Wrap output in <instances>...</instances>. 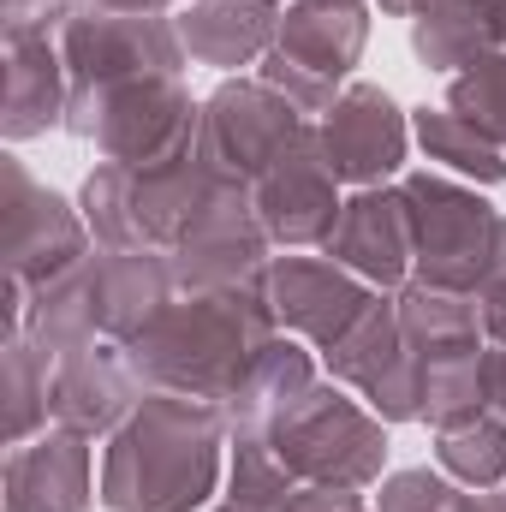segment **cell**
I'll return each instance as SVG.
<instances>
[{"label":"cell","mask_w":506,"mask_h":512,"mask_svg":"<svg viewBox=\"0 0 506 512\" xmlns=\"http://www.w3.org/2000/svg\"><path fill=\"white\" fill-rule=\"evenodd\" d=\"M411 137H417V149L429 155V167H441V173H453V179H465V185H506V149L489 131L471 126L465 114H453V108H423V114L411 120Z\"/></svg>","instance_id":"cell-23"},{"label":"cell","mask_w":506,"mask_h":512,"mask_svg":"<svg viewBox=\"0 0 506 512\" xmlns=\"http://www.w3.org/2000/svg\"><path fill=\"white\" fill-rule=\"evenodd\" d=\"M328 382L352 387L381 423H423V358L405 346L399 328V304L393 292H381L376 304L322 352Z\"/></svg>","instance_id":"cell-7"},{"label":"cell","mask_w":506,"mask_h":512,"mask_svg":"<svg viewBox=\"0 0 506 512\" xmlns=\"http://www.w3.org/2000/svg\"><path fill=\"white\" fill-rule=\"evenodd\" d=\"M149 387L137 382L126 346L114 340H96L84 352H66L54 358V423L84 435V441H108Z\"/></svg>","instance_id":"cell-16"},{"label":"cell","mask_w":506,"mask_h":512,"mask_svg":"<svg viewBox=\"0 0 506 512\" xmlns=\"http://www.w3.org/2000/svg\"><path fill=\"white\" fill-rule=\"evenodd\" d=\"M0 256H6V340L24 334L30 322V298L48 292L54 280H66L84 256L96 251L90 221L72 197L48 191L42 179H30V167L18 155H0Z\"/></svg>","instance_id":"cell-6"},{"label":"cell","mask_w":506,"mask_h":512,"mask_svg":"<svg viewBox=\"0 0 506 512\" xmlns=\"http://www.w3.org/2000/svg\"><path fill=\"white\" fill-rule=\"evenodd\" d=\"M102 495L90 441L72 429H42L36 441L12 447L0 465V507L6 512H90Z\"/></svg>","instance_id":"cell-14"},{"label":"cell","mask_w":506,"mask_h":512,"mask_svg":"<svg viewBox=\"0 0 506 512\" xmlns=\"http://www.w3.org/2000/svg\"><path fill=\"white\" fill-rule=\"evenodd\" d=\"M483 376H489V405L506 417V346H489V364H483Z\"/></svg>","instance_id":"cell-32"},{"label":"cell","mask_w":506,"mask_h":512,"mask_svg":"<svg viewBox=\"0 0 506 512\" xmlns=\"http://www.w3.org/2000/svg\"><path fill=\"white\" fill-rule=\"evenodd\" d=\"M316 143L334 167L340 185L352 191H376V185H399L405 155H411V120L399 114V102L381 84H346L340 102L316 120Z\"/></svg>","instance_id":"cell-9"},{"label":"cell","mask_w":506,"mask_h":512,"mask_svg":"<svg viewBox=\"0 0 506 512\" xmlns=\"http://www.w3.org/2000/svg\"><path fill=\"white\" fill-rule=\"evenodd\" d=\"M274 334H280V322H274V304H268L262 286L179 292L126 346V358L149 393H179V399L227 405L233 387L245 382L251 358Z\"/></svg>","instance_id":"cell-2"},{"label":"cell","mask_w":506,"mask_h":512,"mask_svg":"<svg viewBox=\"0 0 506 512\" xmlns=\"http://www.w3.org/2000/svg\"><path fill=\"white\" fill-rule=\"evenodd\" d=\"M435 465L453 483H465L471 495L501 489L506 483V417L489 405V411H471L459 423H441L435 429Z\"/></svg>","instance_id":"cell-25"},{"label":"cell","mask_w":506,"mask_h":512,"mask_svg":"<svg viewBox=\"0 0 506 512\" xmlns=\"http://www.w3.org/2000/svg\"><path fill=\"white\" fill-rule=\"evenodd\" d=\"M256 221L268 227L274 251H310V245H328L346 197H340V179L316 143V126L304 131L262 179L251 185Z\"/></svg>","instance_id":"cell-12"},{"label":"cell","mask_w":506,"mask_h":512,"mask_svg":"<svg viewBox=\"0 0 506 512\" xmlns=\"http://www.w3.org/2000/svg\"><path fill=\"white\" fill-rule=\"evenodd\" d=\"M90 6H108V12H173L179 0H90Z\"/></svg>","instance_id":"cell-34"},{"label":"cell","mask_w":506,"mask_h":512,"mask_svg":"<svg viewBox=\"0 0 506 512\" xmlns=\"http://www.w3.org/2000/svg\"><path fill=\"white\" fill-rule=\"evenodd\" d=\"M477 12H483V24H489V42L506 48V0H477Z\"/></svg>","instance_id":"cell-33"},{"label":"cell","mask_w":506,"mask_h":512,"mask_svg":"<svg viewBox=\"0 0 506 512\" xmlns=\"http://www.w3.org/2000/svg\"><path fill=\"white\" fill-rule=\"evenodd\" d=\"M274 459L298 477V489H376L387 471V423L340 382L304 387L268 429Z\"/></svg>","instance_id":"cell-5"},{"label":"cell","mask_w":506,"mask_h":512,"mask_svg":"<svg viewBox=\"0 0 506 512\" xmlns=\"http://www.w3.org/2000/svg\"><path fill=\"white\" fill-rule=\"evenodd\" d=\"M60 60H66V131L96 137L102 108L114 90L143 78H185V36L179 18L167 12H108V6H78L72 24L60 30Z\"/></svg>","instance_id":"cell-3"},{"label":"cell","mask_w":506,"mask_h":512,"mask_svg":"<svg viewBox=\"0 0 506 512\" xmlns=\"http://www.w3.org/2000/svg\"><path fill=\"white\" fill-rule=\"evenodd\" d=\"M411 54L429 66V72H465L471 60L495 54L489 42V24L477 12V0H435L411 18Z\"/></svg>","instance_id":"cell-26"},{"label":"cell","mask_w":506,"mask_h":512,"mask_svg":"<svg viewBox=\"0 0 506 512\" xmlns=\"http://www.w3.org/2000/svg\"><path fill=\"white\" fill-rule=\"evenodd\" d=\"M0 387H6V447H24L42 429H54V352H42L30 334L6 340Z\"/></svg>","instance_id":"cell-24"},{"label":"cell","mask_w":506,"mask_h":512,"mask_svg":"<svg viewBox=\"0 0 506 512\" xmlns=\"http://www.w3.org/2000/svg\"><path fill=\"white\" fill-rule=\"evenodd\" d=\"M280 12H286V0H191L179 12L185 54L215 72L262 66L280 42Z\"/></svg>","instance_id":"cell-20"},{"label":"cell","mask_w":506,"mask_h":512,"mask_svg":"<svg viewBox=\"0 0 506 512\" xmlns=\"http://www.w3.org/2000/svg\"><path fill=\"white\" fill-rule=\"evenodd\" d=\"M411 209V280L441 292H483L506 274V215L465 179L417 167L399 179Z\"/></svg>","instance_id":"cell-4"},{"label":"cell","mask_w":506,"mask_h":512,"mask_svg":"<svg viewBox=\"0 0 506 512\" xmlns=\"http://www.w3.org/2000/svg\"><path fill=\"white\" fill-rule=\"evenodd\" d=\"M262 292H268V304H274V322H280L286 334H298L304 346H316V352H328V346L381 298L370 280H358V274L340 268L334 256H298V251H286V256L268 262Z\"/></svg>","instance_id":"cell-11"},{"label":"cell","mask_w":506,"mask_h":512,"mask_svg":"<svg viewBox=\"0 0 506 512\" xmlns=\"http://www.w3.org/2000/svg\"><path fill=\"white\" fill-rule=\"evenodd\" d=\"M84 0H0V36H60Z\"/></svg>","instance_id":"cell-30"},{"label":"cell","mask_w":506,"mask_h":512,"mask_svg":"<svg viewBox=\"0 0 506 512\" xmlns=\"http://www.w3.org/2000/svg\"><path fill=\"white\" fill-rule=\"evenodd\" d=\"M399 304V328H405V346L423 358V364H447V358H477L489 352V334H483V310L471 292H441V286H399L393 292Z\"/></svg>","instance_id":"cell-21"},{"label":"cell","mask_w":506,"mask_h":512,"mask_svg":"<svg viewBox=\"0 0 506 512\" xmlns=\"http://www.w3.org/2000/svg\"><path fill=\"white\" fill-rule=\"evenodd\" d=\"M423 6H435V0H405V18H417Z\"/></svg>","instance_id":"cell-37"},{"label":"cell","mask_w":506,"mask_h":512,"mask_svg":"<svg viewBox=\"0 0 506 512\" xmlns=\"http://www.w3.org/2000/svg\"><path fill=\"white\" fill-rule=\"evenodd\" d=\"M376 512H471L477 495L465 483H453L447 471H429V465H411V471H393L376 483Z\"/></svg>","instance_id":"cell-29"},{"label":"cell","mask_w":506,"mask_h":512,"mask_svg":"<svg viewBox=\"0 0 506 512\" xmlns=\"http://www.w3.org/2000/svg\"><path fill=\"white\" fill-rule=\"evenodd\" d=\"M310 382H316L310 346H304L298 334L280 328V334L251 358V370H245V382L233 387V399L221 405V411H227V429H233V435H262V429H268Z\"/></svg>","instance_id":"cell-22"},{"label":"cell","mask_w":506,"mask_h":512,"mask_svg":"<svg viewBox=\"0 0 506 512\" xmlns=\"http://www.w3.org/2000/svg\"><path fill=\"white\" fill-rule=\"evenodd\" d=\"M477 310H483V334H489V346H506V274H495V280L477 292Z\"/></svg>","instance_id":"cell-31"},{"label":"cell","mask_w":506,"mask_h":512,"mask_svg":"<svg viewBox=\"0 0 506 512\" xmlns=\"http://www.w3.org/2000/svg\"><path fill=\"white\" fill-rule=\"evenodd\" d=\"M173 280L179 292H239V286H262L268 262H274V239L256 221L251 191L227 197L221 209H209L173 251Z\"/></svg>","instance_id":"cell-13"},{"label":"cell","mask_w":506,"mask_h":512,"mask_svg":"<svg viewBox=\"0 0 506 512\" xmlns=\"http://www.w3.org/2000/svg\"><path fill=\"white\" fill-rule=\"evenodd\" d=\"M84 274H90L102 340H114V346H131L179 298V280H173L167 251H102L96 245L90 262H84Z\"/></svg>","instance_id":"cell-17"},{"label":"cell","mask_w":506,"mask_h":512,"mask_svg":"<svg viewBox=\"0 0 506 512\" xmlns=\"http://www.w3.org/2000/svg\"><path fill=\"white\" fill-rule=\"evenodd\" d=\"M316 126L310 114H298L280 90H268L262 78H227L209 102H203V126H197V155L209 167H221L227 179L256 185L304 131Z\"/></svg>","instance_id":"cell-8"},{"label":"cell","mask_w":506,"mask_h":512,"mask_svg":"<svg viewBox=\"0 0 506 512\" xmlns=\"http://www.w3.org/2000/svg\"><path fill=\"white\" fill-rule=\"evenodd\" d=\"M471 512H506V495L501 489H483V495H477V507Z\"/></svg>","instance_id":"cell-35"},{"label":"cell","mask_w":506,"mask_h":512,"mask_svg":"<svg viewBox=\"0 0 506 512\" xmlns=\"http://www.w3.org/2000/svg\"><path fill=\"white\" fill-rule=\"evenodd\" d=\"M381 12H387V18H405V0H376Z\"/></svg>","instance_id":"cell-36"},{"label":"cell","mask_w":506,"mask_h":512,"mask_svg":"<svg viewBox=\"0 0 506 512\" xmlns=\"http://www.w3.org/2000/svg\"><path fill=\"white\" fill-rule=\"evenodd\" d=\"M197 126H203V102H191L185 78H143L108 96L90 143L102 149V161L120 167H167L197 149Z\"/></svg>","instance_id":"cell-10"},{"label":"cell","mask_w":506,"mask_h":512,"mask_svg":"<svg viewBox=\"0 0 506 512\" xmlns=\"http://www.w3.org/2000/svg\"><path fill=\"white\" fill-rule=\"evenodd\" d=\"M6 90H0V131L6 143H30L60 126L66 131V60L60 36H0Z\"/></svg>","instance_id":"cell-19"},{"label":"cell","mask_w":506,"mask_h":512,"mask_svg":"<svg viewBox=\"0 0 506 512\" xmlns=\"http://www.w3.org/2000/svg\"><path fill=\"white\" fill-rule=\"evenodd\" d=\"M292 495H298V477L274 459L268 435H233L221 501H233V507H245V512H286Z\"/></svg>","instance_id":"cell-27"},{"label":"cell","mask_w":506,"mask_h":512,"mask_svg":"<svg viewBox=\"0 0 506 512\" xmlns=\"http://www.w3.org/2000/svg\"><path fill=\"white\" fill-rule=\"evenodd\" d=\"M286 6H292V0H286ZM346 6H370V0H346Z\"/></svg>","instance_id":"cell-38"},{"label":"cell","mask_w":506,"mask_h":512,"mask_svg":"<svg viewBox=\"0 0 506 512\" xmlns=\"http://www.w3.org/2000/svg\"><path fill=\"white\" fill-rule=\"evenodd\" d=\"M227 411L209 399L143 393L102 447L108 512H209L227 489Z\"/></svg>","instance_id":"cell-1"},{"label":"cell","mask_w":506,"mask_h":512,"mask_svg":"<svg viewBox=\"0 0 506 512\" xmlns=\"http://www.w3.org/2000/svg\"><path fill=\"white\" fill-rule=\"evenodd\" d=\"M322 256H334L340 268H352L358 280H370L376 292H399L411 286V209L399 185H376V191H352Z\"/></svg>","instance_id":"cell-15"},{"label":"cell","mask_w":506,"mask_h":512,"mask_svg":"<svg viewBox=\"0 0 506 512\" xmlns=\"http://www.w3.org/2000/svg\"><path fill=\"white\" fill-rule=\"evenodd\" d=\"M364 42H370V6H346V0H292L280 12V42L274 54L328 84V90H346L352 66L364 60Z\"/></svg>","instance_id":"cell-18"},{"label":"cell","mask_w":506,"mask_h":512,"mask_svg":"<svg viewBox=\"0 0 506 512\" xmlns=\"http://www.w3.org/2000/svg\"><path fill=\"white\" fill-rule=\"evenodd\" d=\"M447 108L465 114L471 126L489 131V137L506 149V48L483 54V60H471L465 72H453V84H447Z\"/></svg>","instance_id":"cell-28"}]
</instances>
